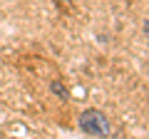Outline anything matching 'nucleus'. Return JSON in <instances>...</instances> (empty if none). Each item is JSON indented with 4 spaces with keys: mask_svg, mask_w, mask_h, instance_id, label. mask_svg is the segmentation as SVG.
Segmentation results:
<instances>
[{
    "mask_svg": "<svg viewBox=\"0 0 149 139\" xmlns=\"http://www.w3.org/2000/svg\"><path fill=\"white\" fill-rule=\"evenodd\" d=\"M144 32H147V38H149V20L144 22Z\"/></svg>",
    "mask_w": 149,
    "mask_h": 139,
    "instance_id": "7ed1b4c3",
    "label": "nucleus"
},
{
    "mask_svg": "<svg viewBox=\"0 0 149 139\" xmlns=\"http://www.w3.org/2000/svg\"><path fill=\"white\" fill-rule=\"evenodd\" d=\"M77 124H80V129L85 134H90V137H100V139L109 137V132H112L109 119H107L100 109H85V112L80 114V119H77Z\"/></svg>",
    "mask_w": 149,
    "mask_h": 139,
    "instance_id": "f257e3e1",
    "label": "nucleus"
},
{
    "mask_svg": "<svg viewBox=\"0 0 149 139\" xmlns=\"http://www.w3.org/2000/svg\"><path fill=\"white\" fill-rule=\"evenodd\" d=\"M50 90H52L55 95L60 97V99H70V92H67V87H65L62 82H57V80H55L52 85H50Z\"/></svg>",
    "mask_w": 149,
    "mask_h": 139,
    "instance_id": "f03ea898",
    "label": "nucleus"
}]
</instances>
